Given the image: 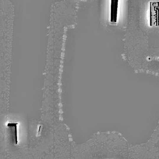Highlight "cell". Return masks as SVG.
I'll use <instances>...</instances> for the list:
<instances>
[{"label": "cell", "mask_w": 159, "mask_h": 159, "mask_svg": "<svg viewBox=\"0 0 159 159\" xmlns=\"http://www.w3.org/2000/svg\"><path fill=\"white\" fill-rule=\"evenodd\" d=\"M149 24L150 26H159V1H151L149 6Z\"/></svg>", "instance_id": "cell-1"}]
</instances>
